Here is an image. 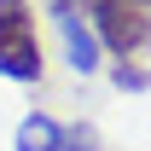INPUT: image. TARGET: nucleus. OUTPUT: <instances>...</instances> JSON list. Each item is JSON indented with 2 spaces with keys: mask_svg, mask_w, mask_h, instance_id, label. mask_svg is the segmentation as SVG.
<instances>
[{
  "mask_svg": "<svg viewBox=\"0 0 151 151\" xmlns=\"http://www.w3.org/2000/svg\"><path fill=\"white\" fill-rule=\"evenodd\" d=\"M111 81L122 87V93H145V87H151V70H145V64H128V58H122V64L111 70Z\"/></svg>",
  "mask_w": 151,
  "mask_h": 151,
  "instance_id": "5",
  "label": "nucleus"
},
{
  "mask_svg": "<svg viewBox=\"0 0 151 151\" xmlns=\"http://www.w3.org/2000/svg\"><path fill=\"white\" fill-rule=\"evenodd\" d=\"M52 23H58V35H64L70 70L76 76H93L99 70V35H93V23L81 18V6H76V0H52Z\"/></svg>",
  "mask_w": 151,
  "mask_h": 151,
  "instance_id": "3",
  "label": "nucleus"
},
{
  "mask_svg": "<svg viewBox=\"0 0 151 151\" xmlns=\"http://www.w3.org/2000/svg\"><path fill=\"white\" fill-rule=\"evenodd\" d=\"M87 23H93L99 47H111L116 58H134L151 47V0H76Z\"/></svg>",
  "mask_w": 151,
  "mask_h": 151,
  "instance_id": "1",
  "label": "nucleus"
},
{
  "mask_svg": "<svg viewBox=\"0 0 151 151\" xmlns=\"http://www.w3.org/2000/svg\"><path fill=\"white\" fill-rule=\"evenodd\" d=\"M47 58L35 35V6L29 0H0V76L6 81H41Z\"/></svg>",
  "mask_w": 151,
  "mask_h": 151,
  "instance_id": "2",
  "label": "nucleus"
},
{
  "mask_svg": "<svg viewBox=\"0 0 151 151\" xmlns=\"http://www.w3.org/2000/svg\"><path fill=\"white\" fill-rule=\"evenodd\" d=\"M18 151H99V145H93V128H64L35 111L18 122Z\"/></svg>",
  "mask_w": 151,
  "mask_h": 151,
  "instance_id": "4",
  "label": "nucleus"
}]
</instances>
